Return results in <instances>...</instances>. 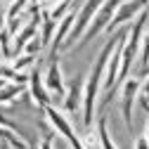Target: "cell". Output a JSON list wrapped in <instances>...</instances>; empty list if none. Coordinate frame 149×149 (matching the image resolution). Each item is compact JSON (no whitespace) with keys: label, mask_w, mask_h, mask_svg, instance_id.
<instances>
[{"label":"cell","mask_w":149,"mask_h":149,"mask_svg":"<svg viewBox=\"0 0 149 149\" xmlns=\"http://www.w3.org/2000/svg\"><path fill=\"white\" fill-rule=\"evenodd\" d=\"M54 135H57V130H54V128L52 130H45V140L40 142V149H52V137Z\"/></svg>","instance_id":"12"},{"label":"cell","mask_w":149,"mask_h":149,"mask_svg":"<svg viewBox=\"0 0 149 149\" xmlns=\"http://www.w3.org/2000/svg\"><path fill=\"white\" fill-rule=\"evenodd\" d=\"M83 92H85V76H76L69 85H66V92H64V111L69 114H78V109H83Z\"/></svg>","instance_id":"5"},{"label":"cell","mask_w":149,"mask_h":149,"mask_svg":"<svg viewBox=\"0 0 149 149\" xmlns=\"http://www.w3.org/2000/svg\"><path fill=\"white\" fill-rule=\"evenodd\" d=\"M29 90H31V100H33L36 107L45 109V107L52 102L50 90H47V85H45V81H43V71H40L38 64L29 71Z\"/></svg>","instance_id":"4"},{"label":"cell","mask_w":149,"mask_h":149,"mask_svg":"<svg viewBox=\"0 0 149 149\" xmlns=\"http://www.w3.org/2000/svg\"><path fill=\"white\" fill-rule=\"evenodd\" d=\"M43 81H45V85H47V90H50V95H57L59 100H64L66 85H64V76H62L59 54L47 57V64H45V71H43Z\"/></svg>","instance_id":"3"},{"label":"cell","mask_w":149,"mask_h":149,"mask_svg":"<svg viewBox=\"0 0 149 149\" xmlns=\"http://www.w3.org/2000/svg\"><path fill=\"white\" fill-rule=\"evenodd\" d=\"M26 92V85L22 83H7L3 90H0V104H12L19 95H24Z\"/></svg>","instance_id":"7"},{"label":"cell","mask_w":149,"mask_h":149,"mask_svg":"<svg viewBox=\"0 0 149 149\" xmlns=\"http://www.w3.org/2000/svg\"><path fill=\"white\" fill-rule=\"evenodd\" d=\"M5 3H7V5H10V3H14V0H5Z\"/></svg>","instance_id":"15"},{"label":"cell","mask_w":149,"mask_h":149,"mask_svg":"<svg viewBox=\"0 0 149 149\" xmlns=\"http://www.w3.org/2000/svg\"><path fill=\"white\" fill-rule=\"evenodd\" d=\"M121 3H123V0H104L102 7H100V10H97V14H95V19H92V24L88 26V31L83 33V38L78 40V47H81V45H85L88 40H95L100 33H104V29L111 24V19H114L116 10L121 7Z\"/></svg>","instance_id":"1"},{"label":"cell","mask_w":149,"mask_h":149,"mask_svg":"<svg viewBox=\"0 0 149 149\" xmlns=\"http://www.w3.org/2000/svg\"><path fill=\"white\" fill-rule=\"evenodd\" d=\"M140 88H142V78L137 76H130L123 81V88H121V114H123V123L125 128L133 125V104L140 95Z\"/></svg>","instance_id":"2"},{"label":"cell","mask_w":149,"mask_h":149,"mask_svg":"<svg viewBox=\"0 0 149 149\" xmlns=\"http://www.w3.org/2000/svg\"><path fill=\"white\" fill-rule=\"evenodd\" d=\"M7 83H10V81H7V78H0V90H3V88H5V85H7Z\"/></svg>","instance_id":"14"},{"label":"cell","mask_w":149,"mask_h":149,"mask_svg":"<svg viewBox=\"0 0 149 149\" xmlns=\"http://www.w3.org/2000/svg\"><path fill=\"white\" fill-rule=\"evenodd\" d=\"M97 135H100L102 149H116V144L111 142V135H109V130H107V116L104 114L97 116Z\"/></svg>","instance_id":"8"},{"label":"cell","mask_w":149,"mask_h":149,"mask_svg":"<svg viewBox=\"0 0 149 149\" xmlns=\"http://www.w3.org/2000/svg\"><path fill=\"white\" fill-rule=\"evenodd\" d=\"M36 64H38V57H36V54H26V52H22L19 57L12 62V66H14L17 71H24V73H29Z\"/></svg>","instance_id":"9"},{"label":"cell","mask_w":149,"mask_h":149,"mask_svg":"<svg viewBox=\"0 0 149 149\" xmlns=\"http://www.w3.org/2000/svg\"><path fill=\"white\" fill-rule=\"evenodd\" d=\"M54 29H57V22L50 17V12H45L43 10V22H40V33H38V38H40V43H43V47H50V43H52V36H54Z\"/></svg>","instance_id":"6"},{"label":"cell","mask_w":149,"mask_h":149,"mask_svg":"<svg viewBox=\"0 0 149 149\" xmlns=\"http://www.w3.org/2000/svg\"><path fill=\"white\" fill-rule=\"evenodd\" d=\"M43 50H45V47H43V43H40L38 36H33V38L26 43V47H24V52H26V54H36V57H38Z\"/></svg>","instance_id":"11"},{"label":"cell","mask_w":149,"mask_h":149,"mask_svg":"<svg viewBox=\"0 0 149 149\" xmlns=\"http://www.w3.org/2000/svg\"><path fill=\"white\" fill-rule=\"evenodd\" d=\"M10 40H12V33H10L7 29H0V54H3L5 59L14 57V52H12V45H10Z\"/></svg>","instance_id":"10"},{"label":"cell","mask_w":149,"mask_h":149,"mask_svg":"<svg viewBox=\"0 0 149 149\" xmlns=\"http://www.w3.org/2000/svg\"><path fill=\"white\" fill-rule=\"evenodd\" d=\"M135 149H149V140H147V135H142V137L135 142Z\"/></svg>","instance_id":"13"}]
</instances>
